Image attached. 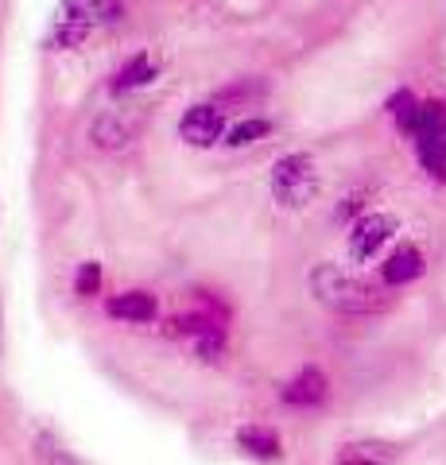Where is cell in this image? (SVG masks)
I'll return each mask as SVG.
<instances>
[{"mask_svg":"<svg viewBox=\"0 0 446 465\" xmlns=\"http://www.w3.org/2000/svg\"><path fill=\"white\" fill-rule=\"evenodd\" d=\"M311 291L319 295L330 311L342 314H381L388 307V295L357 275L342 272L338 264H319L311 272Z\"/></svg>","mask_w":446,"mask_h":465,"instance_id":"cell-1","label":"cell"},{"mask_svg":"<svg viewBox=\"0 0 446 465\" xmlns=\"http://www.w3.org/2000/svg\"><path fill=\"white\" fill-rule=\"evenodd\" d=\"M319 194V171H314V159L303 152H292L276 159L272 167V198L280 202L287 210H299Z\"/></svg>","mask_w":446,"mask_h":465,"instance_id":"cell-2","label":"cell"},{"mask_svg":"<svg viewBox=\"0 0 446 465\" xmlns=\"http://www.w3.org/2000/svg\"><path fill=\"white\" fill-rule=\"evenodd\" d=\"M225 133H229V124H225V109L218 105V101L191 105L179 121V136L191 143V148H213V143L225 140Z\"/></svg>","mask_w":446,"mask_h":465,"instance_id":"cell-3","label":"cell"},{"mask_svg":"<svg viewBox=\"0 0 446 465\" xmlns=\"http://www.w3.org/2000/svg\"><path fill=\"white\" fill-rule=\"evenodd\" d=\"M392 237H396V217H388V213H362L350 225V256L353 260H372Z\"/></svg>","mask_w":446,"mask_h":465,"instance_id":"cell-4","label":"cell"},{"mask_svg":"<svg viewBox=\"0 0 446 465\" xmlns=\"http://www.w3.org/2000/svg\"><path fill=\"white\" fill-rule=\"evenodd\" d=\"M423 268H427L423 252L415 249V244H400V249L381 264V280H384V287H404V283L420 280Z\"/></svg>","mask_w":446,"mask_h":465,"instance_id":"cell-5","label":"cell"},{"mask_svg":"<svg viewBox=\"0 0 446 465\" xmlns=\"http://www.w3.org/2000/svg\"><path fill=\"white\" fill-rule=\"evenodd\" d=\"M326 396H330V384H326V376L319 369H303L283 384V403L287 407H319V403H326Z\"/></svg>","mask_w":446,"mask_h":465,"instance_id":"cell-6","label":"cell"},{"mask_svg":"<svg viewBox=\"0 0 446 465\" xmlns=\"http://www.w3.org/2000/svg\"><path fill=\"white\" fill-rule=\"evenodd\" d=\"M133 136H136V116L124 113V109H109V113H102L94 121V143L97 148H105V152L124 148Z\"/></svg>","mask_w":446,"mask_h":465,"instance_id":"cell-7","label":"cell"},{"mask_svg":"<svg viewBox=\"0 0 446 465\" xmlns=\"http://www.w3.org/2000/svg\"><path fill=\"white\" fill-rule=\"evenodd\" d=\"M109 314L121 318V322H155V314H160V299L152 295V291H121V295L109 299Z\"/></svg>","mask_w":446,"mask_h":465,"instance_id":"cell-8","label":"cell"},{"mask_svg":"<svg viewBox=\"0 0 446 465\" xmlns=\"http://www.w3.org/2000/svg\"><path fill=\"white\" fill-rule=\"evenodd\" d=\"M155 74H160V63H155L152 54H133L128 63L113 74V82H109V94H133V90H144L148 82H155Z\"/></svg>","mask_w":446,"mask_h":465,"instance_id":"cell-9","label":"cell"},{"mask_svg":"<svg viewBox=\"0 0 446 465\" xmlns=\"http://www.w3.org/2000/svg\"><path fill=\"white\" fill-rule=\"evenodd\" d=\"M396 446L381 439H362V442H345L338 450V465H392Z\"/></svg>","mask_w":446,"mask_h":465,"instance_id":"cell-10","label":"cell"},{"mask_svg":"<svg viewBox=\"0 0 446 465\" xmlns=\"http://www.w3.org/2000/svg\"><path fill=\"white\" fill-rule=\"evenodd\" d=\"M237 446L244 450L249 458H261V461H276L283 450H280V434L272 427H261V423H249L237 430Z\"/></svg>","mask_w":446,"mask_h":465,"instance_id":"cell-11","label":"cell"},{"mask_svg":"<svg viewBox=\"0 0 446 465\" xmlns=\"http://www.w3.org/2000/svg\"><path fill=\"white\" fill-rule=\"evenodd\" d=\"M415 148H420V163L431 179L446 183V133H420Z\"/></svg>","mask_w":446,"mask_h":465,"instance_id":"cell-12","label":"cell"},{"mask_svg":"<svg viewBox=\"0 0 446 465\" xmlns=\"http://www.w3.org/2000/svg\"><path fill=\"white\" fill-rule=\"evenodd\" d=\"M420 109H423V101H415L411 90H396L388 97V113H392V121L404 128L408 136H415V128H420Z\"/></svg>","mask_w":446,"mask_h":465,"instance_id":"cell-13","label":"cell"},{"mask_svg":"<svg viewBox=\"0 0 446 465\" xmlns=\"http://www.w3.org/2000/svg\"><path fill=\"white\" fill-rule=\"evenodd\" d=\"M268 133H272V121H264V116H244V121H237L225 133V143L229 148H249V143L264 140Z\"/></svg>","mask_w":446,"mask_h":465,"instance_id":"cell-14","label":"cell"},{"mask_svg":"<svg viewBox=\"0 0 446 465\" xmlns=\"http://www.w3.org/2000/svg\"><path fill=\"white\" fill-rule=\"evenodd\" d=\"M102 264L97 260H85V264H78V272H74V295L78 299H97L102 295Z\"/></svg>","mask_w":446,"mask_h":465,"instance_id":"cell-15","label":"cell"},{"mask_svg":"<svg viewBox=\"0 0 446 465\" xmlns=\"http://www.w3.org/2000/svg\"><path fill=\"white\" fill-rule=\"evenodd\" d=\"M85 12L94 16V24H109V20H121V0H82Z\"/></svg>","mask_w":446,"mask_h":465,"instance_id":"cell-16","label":"cell"}]
</instances>
